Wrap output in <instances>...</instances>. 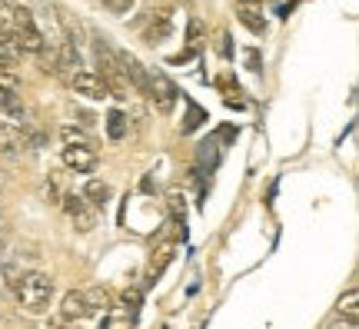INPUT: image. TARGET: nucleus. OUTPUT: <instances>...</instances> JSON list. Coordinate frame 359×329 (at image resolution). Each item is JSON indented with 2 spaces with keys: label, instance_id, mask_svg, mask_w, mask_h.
<instances>
[{
  "label": "nucleus",
  "instance_id": "obj_17",
  "mask_svg": "<svg viewBox=\"0 0 359 329\" xmlns=\"http://www.w3.org/2000/svg\"><path fill=\"white\" fill-rule=\"evenodd\" d=\"M107 133H110V140L127 137V116H123V110H110L107 114Z\"/></svg>",
  "mask_w": 359,
  "mask_h": 329
},
{
  "label": "nucleus",
  "instance_id": "obj_24",
  "mask_svg": "<svg viewBox=\"0 0 359 329\" xmlns=\"http://www.w3.org/2000/svg\"><path fill=\"white\" fill-rule=\"evenodd\" d=\"M43 193H47V203H60V193H57V183H47V187H43Z\"/></svg>",
  "mask_w": 359,
  "mask_h": 329
},
{
  "label": "nucleus",
  "instance_id": "obj_4",
  "mask_svg": "<svg viewBox=\"0 0 359 329\" xmlns=\"http://www.w3.org/2000/svg\"><path fill=\"white\" fill-rule=\"evenodd\" d=\"M150 74V90H147V97L156 103V110L160 114H170L173 107H177V87H173V80L167 74H160V70H147Z\"/></svg>",
  "mask_w": 359,
  "mask_h": 329
},
{
  "label": "nucleus",
  "instance_id": "obj_20",
  "mask_svg": "<svg viewBox=\"0 0 359 329\" xmlns=\"http://www.w3.org/2000/svg\"><path fill=\"white\" fill-rule=\"evenodd\" d=\"M140 300H143V293L137 290V286L123 290V306H127V309H133V313H137V309H140Z\"/></svg>",
  "mask_w": 359,
  "mask_h": 329
},
{
  "label": "nucleus",
  "instance_id": "obj_12",
  "mask_svg": "<svg viewBox=\"0 0 359 329\" xmlns=\"http://www.w3.org/2000/svg\"><path fill=\"white\" fill-rule=\"evenodd\" d=\"M336 309H339V316H346L349 326H356V319H359V293H356V286H349V290L339 296Z\"/></svg>",
  "mask_w": 359,
  "mask_h": 329
},
{
  "label": "nucleus",
  "instance_id": "obj_19",
  "mask_svg": "<svg viewBox=\"0 0 359 329\" xmlns=\"http://www.w3.org/2000/svg\"><path fill=\"white\" fill-rule=\"evenodd\" d=\"M203 120H206V114L196 107V103H190V110H187V123H183V133H193V130L200 127Z\"/></svg>",
  "mask_w": 359,
  "mask_h": 329
},
{
  "label": "nucleus",
  "instance_id": "obj_2",
  "mask_svg": "<svg viewBox=\"0 0 359 329\" xmlns=\"http://www.w3.org/2000/svg\"><path fill=\"white\" fill-rule=\"evenodd\" d=\"M97 64H100V76H103V83H107V90H110V97H116V100H130L133 87H130V80L123 76V70H120L116 53L110 51L107 43H100V40H97Z\"/></svg>",
  "mask_w": 359,
  "mask_h": 329
},
{
  "label": "nucleus",
  "instance_id": "obj_14",
  "mask_svg": "<svg viewBox=\"0 0 359 329\" xmlns=\"http://www.w3.org/2000/svg\"><path fill=\"white\" fill-rule=\"evenodd\" d=\"M236 17H240V20H243L253 34H266V20H263V13H259L253 4H246V0H243V4H240V11H236Z\"/></svg>",
  "mask_w": 359,
  "mask_h": 329
},
{
  "label": "nucleus",
  "instance_id": "obj_15",
  "mask_svg": "<svg viewBox=\"0 0 359 329\" xmlns=\"http://www.w3.org/2000/svg\"><path fill=\"white\" fill-rule=\"evenodd\" d=\"M133 323H137V313L127 309V306H123V309H114V306H110V309L103 313V326H133Z\"/></svg>",
  "mask_w": 359,
  "mask_h": 329
},
{
  "label": "nucleus",
  "instance_id": "obj_18",
  "mask_svg": "<svg viewBox=\"0 0 359 329\" xmlns=\"http://www.w3.org/2000/svg\"><path fill=\"white\" fill-rule=\"evenodd\" d=\"M167 210L173 220H187V196L183 190H170L167 193Z\"/></svg>",
  "mask_w": 359,
  "mask_h": 329
},
{
  "label": "nucleus",
  "instance_id": "obj_8",
  "mask_svg": "<svg viewBox=\"0 0 359 329\" xmlns=\"http://www.w3.org/2000/svg\"><path fill=\"white\" fill-rule=\"evenodd\" d=\"M0 114L7 116L17 127H27V107L17 97V90H0Z\"/></svg>",
  "mask_w": 359,
  "mask_h": 329
},
{
  "label": "nucleus",
  "instance_id": "obj_23",
  "mask_svg": "<svg viewBox=\"0 0 359 329\" xmlns=\"http://www.w3.org/2000/svg\"><path fill=\"white\" fill-rule=\"evenodd\" d=\"M103 4H107L110 11H116V13H127V11H130V4H133V0H103Z\"/></svg>",
  "mask_w": 359,
  "mask_h": 329
},
{
  "label": "nucleus",
  "instance_id": "obj_21",
  "mask_svg": "<svg viewBox=\"0 0 359 329\" xmlns=\"http://www.w3.org/2000/svg\"><path fill=\"white\" fill-rule=\"evenodd\" d=\"M200 160L210 163V166H217V143H210V140H206L203 147H200Z\"/></svg>",
  "mask_w": 359,
  "mask_h": 329
},
{
  "label": "nucleus",
  "instance_id": "obj_10",
  "mask_svg": "<svg viewBox=\"0 0 359 329\" xmlns=\"http://www.w3.org/2000/svg\"><path fill=\"white\" fill-rule=\"evenodd\" d=\"M83 300H87V313L90 316H97V313H107L110 309V303H114V296L103 290V286H93V290H83Z\"/></svg>",
  "mask_w": 359,
  "mask_h": 329
},
{
  "label": "nucleus",
  "instance_id": "obj_5",
  "mask_svg": "<svg viewBox=\"0 0 359 329\" xmlns=\"http://www.w3.org/2000/svg\"><path fill=\"white\" fill-rule=\"evenodd\" d=\"M116 60H120V70H123V76L130 80V87H133V93H143L147 97V90H150V74H147V67L133 57V53L120 51L116 53Z\"/></svg>",
  "mask_w": 359,
  "mask_h": 329
},
{
  "label": "nucleus",
  "instance_id": "obj_9",
  "mask_svg": "<svg viewBox=\"0 0 359 329\" xmlns=\"http://www.w3.org/2000/svg\"><path fill=\"white\" fill-rule=\"evenodd\" d=\"M60 316L67 319V323H74V319H87V300H83V293L80 290H70L64 296V303H60Z\"/></svg>",
  "mask_w": 359,
  "mask_h": 329
},
{
  "label": "nucleus",
  "instance_id": "obj_11",
  "mask_svg": "<svg viewBox=\"0 0 359 329\" xmlns=\"http://www.w3.org/2000/svg\"><path fill=\"white\" fill-rule=\"evenodd\" d=\"M170 260H173V246H170V243H163V246H160V250H154V256H150V266H147V279H150V283H156V279H160V273L167 269Z\"/></svg>",
  "mask_w": 359,
  "mask_h": 329
},
{
  "label": "nucleus",
  "instance_id": "obj_3",
  "mask_svg": "<svg viewBox=\"0 0 359 329\" xmlns=\"http://www.w3.org/2000/svg\"><path fill=\"white\" fill-rule=\"evenodd\" d=\"M60 206L67 210V216H70V223L80 229V233H90V229L97 227V213H93V206H90L87 200H83V193H67V196H60Z\"/></svg>",
  "mask_w": 359,
  "mask_h": 329
},
{
  "label": "nucleus",
  "instance_id": "obj_13",
  "mask_svg": "<svg viewBox=\"0 0 359 329\" xmlns=\"http://www.w3.org/2000/svg\"><path fill=\"white\" fill-rule=\"evenodd\" d=\"M110 196H114V190H110V183H103V180H90L87 187H83V200H87L90 206H103Z\"/></svg>",
  "mask_w": 359,
  "mask_h": 329
},
{
  "label": "nucleus",
  "instance_id": "obj_7",
  "mask_svg": "<svg viewBox=\"0 0 359 329\" xmlns=\"http://www.w3.org/2000/svg\"><path fill=\"white\" fill-rule=\"evenodd\" d=\"M70 87L77 90V93H83V97H90V100L110 97V90H107V83H103V76L90 74V70H77V74L70 76Z\"/></svg>",
  "mask_w": 359,
  "mask_h": 329
},
{
  "label": "nucleus",
  "instance_id": "obj_1",
  "mask_svg": "<svg viewBox=\"0 0 359 329\" xmlns=\"http://www.w3.org/2000/svg\"><path fill=\"white\" fill-rule=\"evenodd\" d=\"M13 290L20 296V306L27 313H43L50 306V296H53V279L47 273H20V279L13 283Z\"/></svg>",
  "mask_w": 359,
  "mask_h": 329
},
{
  "label": "nucleus",
  "instance_id": "obj_22",
  "mask_svg": "<svg viewBox=\"0 0 359 329\" xmlns=\"http://www.w3.org/2000/svg\"><path fill=\"white\" fill-rule=\"evenodd\" d=\"M200 37H203V27H200V20H190V47H193V51L200 47Z\"/></svg>",
  "mask_w": 359,
  "mask_h": 329
},
{
  "label": "nucleus",
  "instance_id": "obj_16",
  "mask_svg": "<svg viewBox=\"0 0 359 329\" xmlns=\"http://www.w3.org/2000/svg\"><path fill=\"white\" fill-rule=\"evenodd\" d=\"M60 140L70 143V147H97L93 137H90L87 130H80V127H60Z\"/></svg>",
  "mask_w": 359,
  "mask_h": 329
},
{
  "label": "nucleus",
  "instance_id": "obj_6",
  "mask_svg": "<svg viewBox=\"0 0 359 329\" xmlns=\"http://www.w3.org/2000/svg\"><path fill=\"white\" fill-rule=\"evenodd\" d=\"M60 160L74 173H90V170H97V147H70V143H64Z\"/></svg>",
  "mask_w": 359,
  "mask_h": 329
}]
</instances>
